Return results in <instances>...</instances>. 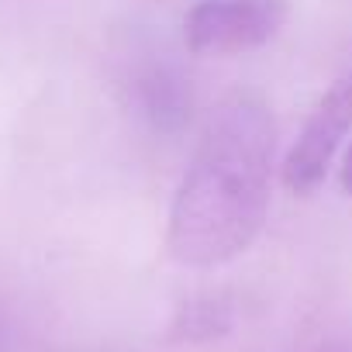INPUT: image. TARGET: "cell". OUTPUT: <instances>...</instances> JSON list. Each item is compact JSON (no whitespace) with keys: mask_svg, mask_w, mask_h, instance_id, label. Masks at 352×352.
Listing matches in <instances>:
<instances>
[{"mask_svg":"<svg viewBox=\"0 0 352 352\" xmlns=\"http://www.w3.org/2000/svg\"><path fill=\"white\" fill-rule=\"evenodd\" d=\"M283 18L280 0H204L187 14V45L194 56H239L266 45Z\"/></svg>","mask_w":352,"mask_h":352,"instance_id":"cell-2","label":"cell"},{"mask_svg":"<svg viewBox=\"0 0 352 352\" xmlns=\"http://www.w3.org/2000/svg\"><path fill=\"white\" fill-rule=\"evenodd\" d=\"M352 128V73L338 76L331 90L318 100L314 114L307 118L304 131L297 135L294 148L283 162V184L294 194H311L324 180V173Z\"/></svg>","mask_w":352,"mask_h":352,"instance_id":"cell-3","label":"cell"},{"mask_svg":"<svg viewBox=\"0 0 352 352\" xmlns=\"http://www.w3.org/2000/svg\"><path fill=\"white\" fill-rule=\"evenodd\" d=\"M276 124L256 94H228L208 118L169 208L166 249L184 266H221L263 232Z\"/></svg>","mask_w":352,"mask_h":352,"instance_id":"cell-1","label":"cell"},{"mask_svg":"<svg viewBox=\"0 0 352 352\" xmlns=\"http://www.w3.org/2000/svg\"><path fill=\"white\" fill-rule=\"evenodd\" d=\"M342 187H345V194L352 197V145H349L345 162H342Z\"/></svg>","mask_w":352,"mask_h":352,"instance_id":"cell-4","label":"cell"}]
</instances>
